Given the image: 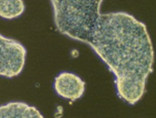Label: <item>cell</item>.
<instances>
[{
    "mask_svg": "<svg viewBox=\"0 0 156 118\" xmlns=\"http://www.w3.org/2000/svg\"><path fill=\"white\" fill-rule=\"evenodd\" d=\"M53 87L59 97L74 101L80 99L84 94L85 83L79 75L64 71L55 78Z\"/></svg>",
    "mask_w": 156,
    "mask_h": 118,
    "instance_id": "277c9868",
    "label": "cell"
},
{
    "mask_svg": "<svg viewBox=\"0 0 156 118\" xmlns=\"http://www.w3.org/2000/svg\"><path fill=\"white\" fill-rule=\"evenodd\" d=\"M23 0H0V18L14 20L24 13Z\"/></svg>",
    "mask_w": 156,
    "mask_h": 118,
    "instance_id": "8992f818",
    "label": "cell"
},
{
    "mask_svg": "<svg viewBox=\"0 0 156 118\" xmlns=\"http://www.w3.org/2000/svg\"><path fill=\"white\" fill-rule=\"evenodd\" d=\"M103 0H51L53 21L61 34L84 43Z\"/></svg>",
    "mask_w": 156,
    "mask_h": 118,
    "instance_id": "7a4b0ae2",
    "label": "cell"
},
{
    "mask_svg": "<svg viewBox=\"0 0 156 118\" xmlns=\"http://www.w3.org/2000/svg\"><path fill=\"white\" fill-rule=\"evenodd\" d=\"M0 118H45L41 112L23 101H10L0 105Z\"/></svg>",
    "mask_w": 156,
    "mask_h": 118,
    "instance_id": "5b68a950",
    "label": "cell"
},
{
    "mask_svg": "<svg viewBox=\"0 0 156 118\" xmlns=\"http://www.w3.org/2000/svg\"><path fill=\"white\" fill-rule=\"evenodd\" d=\"M84 43L115 74L118 97L131 105L141 101L154 63L146 25L125 12H100Z\"/></svg>",
    "mask_w": 156,
    "mask_h": 118,
    "instance_id": "6da1fadb",
    "label": "cell"
},
{
    "mask_svg": "<svg viewBox=\"0 0 156 118\" xmlns=\"http://www.w3.org/2000/svg\"><path fill=\"white\" fill-rule=\"evenodd\" d=\"M26 49L18 40L0 34V76L13 78L23 70Z\"/></svg>",
    "mask_w": 156,
    "mask_h": 118,
    "instance_id": "3957f363",
    "label": "cell"
}]
</instances>
